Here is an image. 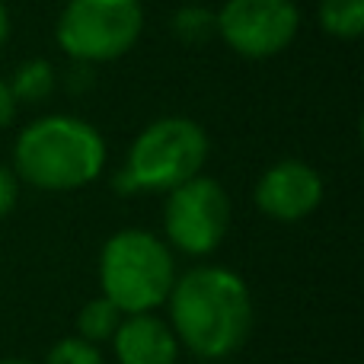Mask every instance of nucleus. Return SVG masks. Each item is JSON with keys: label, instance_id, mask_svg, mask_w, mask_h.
I'll list each match as a JSON object with an SVG mask.
<instances>
[{"label": "nucleus", "instance_id": "nucleus-1", "mask_svg": "<svg viewBox=\"0 0 364 364\" xmlns=\"http://www.w3.org/2000/svg\"><path fill=\"white\" fill-rule=\"evenodd\" d=\"M166 307L179 346L201 361L237 355L256 323L250 288L224 265H195L186 275H176Z\"/></svg>", "mask_w": 364, "mask_h": 364}, {"label": "nucleus", "instance_id": "nucleus-2", "mask_svg": "<svg viewBox=\"0 0 364 364\" xmlns=\"http://www.w3.org/2000/svg\"><path fill=\"white\" fill-rule=\"evenodd\" d=\"M106 170V141L74 115H42L16 134L13 173L38 192H77Z\"/></svg>", "mask_w": 364, "mask_h": 364}, {"label": "nucleus", "instance_id": "nucleus-3", "mask_svg": "<svg viewBox=\"0 0 364 364\" xmlns=\"http://www.w3.org/2000/svg\"><path fill=\"white\" fill-rule=\"evenodd\" d=\"M176 282V259L166 240L144 227L112 233L100 252V288L125 316L164 307Z\"/></svg>", "mask_w": 364, "mask_h": 364}, {"label": "nucleus", "instance_id": "nucleus-4", "mask_svg": "<svg viewBox=\"0 0 364 364\" xmlns=\"http://www.w3.org/2000/svg\"><path fill=\"white\" fill-rule=\"evenodd\" d=\"M211 141L198 122L186 115L157 119L132 141L119 188L125 192H173L182 182L201 176Z\"/></svg>", "mask_w": 364, "mask_h": 364}, {"label": "nucleus", "instance_id": "nucleus-5", "mask_svg": "<svg viewBox=\"0 0 364 364\" xmlns=\"http://www.w3.org/2000/svg\"><path fill=\"white\" fill-rule=\"evenodd\" d=\"M144 32L141 0H68L55 38L77 64H109L125 58Z\"/></svg>", "mask_w": 364, "mask_h": 364}, {"label": "nucleus", "instance_id": "nucleus-6", "mask_svg": "<svg viewBox=\"0 0 364 364\" xmlns=\"http://www.w3.org/2000/svg\"><path fill=\"white\" fill-rule=\"evenodd\" d=\"M230 195L211 176H195L166 192L164 233L186 256H211L230 230Z\"/></svg>", "mask_w": 364, "mask_h": 364}, {"label": "nucleus", "instance_id": "nucleus-7", "mask_svg": "<svg viewBox=\"0 0 364 364\" xmlns=\"http://www.w3.org/2000/svg\"><path fill=\"white\" fill-rule=\"evenodd\" d=\"M214 32L233 55L269 61L297 38L301 10L294 0H227L214 16Z\"/></svg>", "mask_w": 364, "mask_h": 364}, {"label": "nucleus", "instance_id": "nucleus-8", "mask_svg": "<svg viewBox=\"0 0 364 364\" xmlns=\"http://www.w3.org/2000/svg\"><path fill=\"white\" fill-rule=\"evenodd\" d=\"M252 201L265 218L294 224V220L310 218L320 208L323 176L304 160L284 157L259 176L256 188H252Z\"/></svg>", "mask_w": 364, "mask_h": 364}, {"label": "nucleus", "instance_id": "nucleus-9", "mask_svg": "<svg viewBox=\"0 0 364 364\" xmlns=\"http://www.w3.org/2000/svg\"><path fill=\"white\" fill-rule=\"evenodd\" d=\"M179 348L176 333L157 314L122 316L112 336V352L119 364H176Z\"/></svg>", "mask_w": 364, "mask_h": 364}, {"label": "nucleus", "instance_id": "nucleus-10", "mask_svg": "<svg viewBox=\"0 0 364 364\" xmlns=\"http://www.w3.org/2000/svg\"><path fill=\"white\" fill-rule=\"evenodd\" d=\"M122 310L115 307L112 301H106V297H93V301H87L80 307V314H77V336H80L83 342H90V346H102V342H112L115 329H119L122 323Z\"/></svg>", "mask_w": 364, "mask_h": 364}, {"label": "nucleus", "instance_id": "nucleus-11", "mask_svg": "<svg viewBox=\"0 0 364 364\" xmlns=\"http://www.w3.org/2000/svg\"><path fill=\"white\" fill-rule=\"evenodd\" d=\"M320 26L326 36L352 42L364 36V0H320Z\"/></svg>", "mask_w": 364, "mask_h": 364}, {"label": "nucleus", "instance_id": "nucleus-12", "mask_svg": "<svg viewBox=\"0 0 364 364\" xmlns=\"http://www.w3.org/2000/svg\"><path fill=\"white\" fill-rule=\"evenodd\" d=\"M10 90H13V100L16 102H42L51 96L55 90V68L42 58H32V61L19 64L16 74L10 80Z\"/></svg>", "mask_w": 364, "mask_h": 364}, {"label": "nucleus", "instance_id": "nucleus-13", "mask_svg": "<svg viewBox=\"0 0 364 364\" xmlns=\"http://www.w3.org/2000/svg\"><path fill=\"white\" fill-rule=\"evenodd\" d=\"M45 364H106L100 346H90L80 336H64L45 355Z\"/></svg>", "mask_w": 364, "mask_h": 364}, {"label": "nucleus", "instance_id": "nucleus-14", "mask_svg": "<svg viewBox=\"0 0 364 364\" xmlns=\"http://www.w3.org/2000/svg\"><path fill=\"white\" fill-rule=\"evenodd\" d=\"M173 29H176V36L186 38V42H205L214 32V16L208 10H201V6H186V10L176 13Z\"/></svg>", "mask_w": 364, "mask_h": 364}, {"label": "nucleus", "instance_id": "nucleus-15", "mask_svg": "<svg viewBox=\"0 0 364 364\" xmlns=\"http://www.w3.org/2000/svg\"><path fill=\"white\" fill-rule=\"evenodd\" d=\"M19 201V179L13 170H6V166H0V220L6 218V214L16 208Z\"/></svg>", "mask_w": 364, "mask_h": 364}, {"label": "nucleus", "instance_id": "nucleus-16", "mask_svg": "<svg viewBox=\"0 0 364 364\" xmlns=\"http://www.w3.org/2000/svg\"><path fill=\"white\" fill-rule=\"evenodd\" d=\"M16 109H19V102L13 100V90H10V83H6V80H0V132H4V128L10 125L13 119H16Z\"/></svg>", "mask_w": 364, "mask_h": 364}, {"label": "nucleus", "instance_id": "nucleus-17", "mask_svg": "<svg viewBox=\"0 0 364 364\" xmlns=\"http://www.w3.org/2000/svg\"><path fill=\"white\" fill-rule=\"evenodd\" d=\"M6 42H10V13H6L4 0H0V51L6 48Z\"/></svg>", "mask_w": 364, "mask_h": 364}, {"label": "nucleus", "instance_id": "nucleus-18", "mask_svg": "<svg viewBox=\"0 0 364 364\" xmlns=\"http://www.w3.org/2000/svg\"><path fill=\"white\" fill-rule=\"evenodd\" d=\"M0 364H36L29 358H19V355H13V358H0Z\"/></svg>", "mask_w": 364, "mask_h": 364}]
</instances>
